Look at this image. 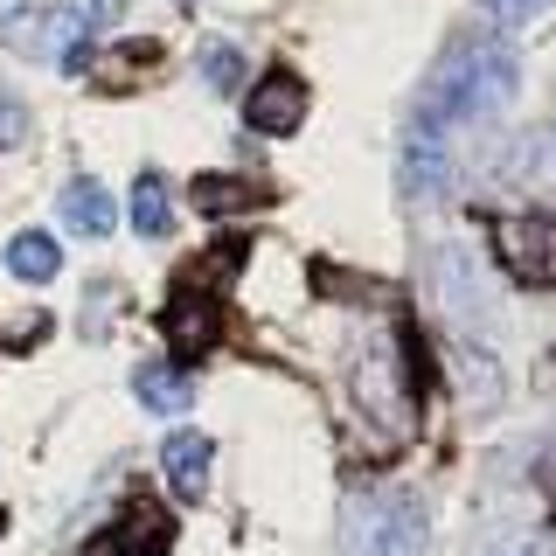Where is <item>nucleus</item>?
<instances>
[{
	"label": "nucleus",
	"mask_w": 556,
	"mask_h": 556,
	"mask_svg": "<svg viewBox=\"0 0 556 556\" xmlns=\"http://www.w3.org/2000/svg\"><path fill=\"white\" fill-rule=\"evenodd\" d=\"M521 91V63L515 49L501 42V35H459V42L439 56V70H431L425 84V104L417 112H431L445 126V118H459V126H494L501 112L515 104Z\"/></svg>",
	"instance_id": "obj_1"
},
{
	"label": "nucleus",
	"mask_w": 556,
	"mask_h": 556,
	"mask_svg": "<svg viewBox=\"0 0 556 556\" xmlns=\"http://www.w3.org/2000/svg\"><path fill=\"white\" fill-rule=\"evenodd\" d=\"M355 404L369 410V425H382L390 439H404V431L417 425V390H410V355H404V341L376 334V341L355 355Z\"/></svg>",
	"instance_id": "obj_2"
},
{
	"label": "nucleus",
	"mask_w": 556,
	"mask_h": 556,
	"mask_svg": "<svg viewBox=\"0 0 556 556\" xmlns=\"http://www.w3.org/2000/svg\"><path fill=\"white\" fill-rule=\"evenodd\" d=\"M431 535L417 494H369L348 515V556H417Z\"/></svg>",
	"instance_id": "obj_3"
},
{
	"label": "nucleus",
	"mask_w": 556,
	"mask_h": 556,
	"mask_svg": "<svg viewBox=\"0 0 556 556\" xmlns=\"http://www.w3.org/2000/svg\"><path fill=\"white\" fill-rule=\"evenodd\" d=\"M0 35L22 56H56L63 70H91V14L77 8H14Z\"/></svg>",
	"instance_id": "obj_4"
},
{
	"label": "nucleus",
	"mask_w": 556,
	"mask_h": 556,
	"mask_svg": "<svg viewBox=\"0 0 556 556\" xmlns=\"http://www.w3.org/2000/svg\"><path fill=\"white\" fill-rule=\"evenodd\" d=\"M494 257L515 286H556V208H521L494 223Z\"/></svg>",
	"instance_id": "obj_5"
},
{
	"label": "nucleus",
	"mask_w": 556,
	"mask_h": 556,
	"mask_svg": "<svg viewBox=\"0 0 556 556\" xmlns=\"http://www.w3.org/2000/svg\"><path fill=\"white\" fill-rule=\"evenodd\" d=\"M396 174H404V195L410 202H431L452 188V147H445V126L431 112H410L404 126V147H396Z\"/></svg>",
	"instance_id": "obj_6"
},
{
	"label": "nucleus",
	"mask_w": 556,
	"mask_h": 556,
	"mask_svg": "<svg viewBox=\"0 0 556 556\" xmlns=\"http://www.w3.org/2000/svg\"><path fill=\"white\" fill-rule=\"evenodd\" d=\"M161 334H167V348H174L181 362L208 355V348L223 341V306H216V292H202L195 278H188V286L161 306Z\"/></svg>",
	"instance_id": "obj_7"
},
{
	"label": "nucleus",
	"mask_w": 556,
	"mask_h": 556,
	"mask_svg": "<svg viewBox=\"0 0 556 556\" xmlns=\"http://www.w3.org/2000/svg\"><path fill=\"white\" fill-rule=\"evenodd\" d=\"M439 306H445V320L466 334V348H480V320H486V278L480 265L466 251H439Z\"/></svg>",
	"instance_id": "obj_8"
},
{
	"label": "nucleus",
	"mask_w": 556,
	"mask_h": 556,
	"mask_svg": "<svg viewBox=\"0 0 556 556\" xmlns=\"http://www.w3.org/2000/svg\"><path fill=\"white\" fill-rule=\"evenodd\" d=\"M300 118H306V84L292 77V70H271V77H257V91L243 98V126L251 132H300Z\"/></svg>",
	"instance_id": "obj_9"
},
{
	"label": "nucleus",
	"mask_w": 556,
	"mask_h": 556,
	"mask_svg": "<svg viewBox=\"0 0 556 556\" xmlns=\"http://www.w3.org/2000/svg\"><path fill=\"white\" fill-rule=\"evenodd\" d=\"M501 181H508V188H535V195H556V118L508 139V153H501Z\"/></svg>",
	"instance_id": "obj_10"
},
{
	"label": "nucleus",
	"mask_w": 556,
	"mask_h": 556,
	"mask_svg": "<svg viewBox=\"0 0 556 556\" xmlns=\"http://www.w3.org/2000/svg\"><path fill=\"white\" fill-rule=\"evenodd\" d=\"M208 459H216V445H208L202 431H174V439L161 445L167 486H174L181 501H202V486H208Z\"/></svg>",
	"instance_id": "obj_11"
},
{
	"label": "nucleus",
	"mask_w": 556,
	"mask_h": 556,
	"mask_svg": "<svg viewBox=\"0 0 556 556\" xmlns=\"http://www.w3.org/2000/svg\"><path fill=\"white\" fill-rule=\"evenodd\" d=\"M132 396L147 410H161V417H181L195 404V382H188V369H174V362H147V369L132 376Z\"/></svg>",
	"instance_id": "obj_12"
},
{
	"label": "nucleus",
	"mask_w": 556,
	"mask_h": 556,
	"mask_svg": "<svg viewBox=\"0 0 556 556\" xmlns=\"http://www.w3.org/2000/svg\"><path fill=\"white\" fill-rule=\"evenodd\" d=\"M271 188L265 181H243V174H202L195 181V208L202 216H243V208H265Z\"/></svg>",
	"instance_id": "obj_13"
},
{
	"label": "nucleus",
	"mask_w": 556,
	"mask_h": 556,
	"mask_svg": "<svg viewBox=\"0 0 556 556\" xmlns=\"http://www.w3.org/2000/svg\"><path fill=\"white\" fill-rule=\"evenodd\" d=\"M112 543H118V556H161L174 543V521L153 508V501H139V508H126V521L112 529Z\"/></svg>",
	"instance_id": "obj_14"
},
{
	"label": "nucleus",
	"mask_w": 556,
	"mask_h": 556,
	"mask_svg": "<svg viewBox=\"0 0 556 556\" xmlns=\"http://www.w3.org/2000/svg\"><path fill=\"white\" fill-rule=\"evenodd\" d=\"M63 223H70L77 237H112L118 208H112V195H104L98 181H70V188H63Z\"/></svg>",
	"instance_id": "obj_15"
},
{
	"label": "nucleus",
	"mask_w": 556,
	"mask_h": 556,
	"mask_svg": "<svg viewBox=\"0 0 556 556\" xmlns=\"http://www.w3.org/2000/svg\"><path fill=\"white\" fill-rule=\"evenodd\" d=\"M63 265V251H56V237H42V230H22L8 243V271L22 278V286H49Z\"/></svg>",
	"instance_id": "obj_16"
},
{
	"label": "nucleus",
	"mask_w": 556,
	"mask_h": 556,
	"mask_svg": "<svg viewBox=\"0 0 556 556\" xmlns=\"http://www.w3.org/2000/svg\"><path fill=\"white\" fill-rule=\"evenodd\" d=\"M132 230L139 237H167L174 230V202H167L161 174H139V181H132Z\"/></svg>",
	"instance_id": "obj_17"
},
{
	"label": "nucleus",
	"mask_w": 556,
	"mask_h": 556,
	"mask_svg": "<svg viewBox=\"0 0 556 556\" xmlns=\"http://www.w3.org/2000/svg\"><path fill=\"white\" fill-rule=\"evenodd\" d=\"M202 84L208 91H237L243 84V49L237 42H202Z\"/></svg>",
	"instance_id": "obj_18"
},
{
	"label": "nucleus",
	"mask_w": 556,
	"mask_h": 556,
	"mask_svg": "<svg viewBox=\"0 0 556 556\" xmlns=\"http://www.w3.org/2000/svg\"><path fill=\"white\" fill-rule=\"evenodd\" d=\"M153 56H161L153 42H126V49H112V56H98L91 77H98V84H132V77H139V63H153Z\"/></svg>",
	"instance_id": "obj_19"
},
{
	"label": "nucleus",
	"mask_w": 556,
	"mask_h": 556,
	"mask_svg": "<svg viewBox=\"0 0 556 556\" xmlns=\"http://www.w3.org/2000/svg\"><path fill=\"white\" fill-rule=\"evenodd\" d=\"M35 341H49V313H28L8 327V355H35Z\"/></svg>",
	"instance_id": "obj_20"
},
{
	"label": "nucleus",
	"mask_w": 556,
	"mask_h": 556,
	"mask_svg": "<svg viewBox=\"0 0 556 556\" xmlns=\"http://www.w3.org/2000/svg\"><path fill=\"white\" fill-rule=\"evenodd\" d=\"M22 139H28V104L0 91V147H22Z\"/></svg>",
	"instance_id": "obj_21"
},
{
	"label": "nucleus",
	"mask_w": 556,
	"mask_h": 556,
	"mask_svg": "<svg viewBox=\"0 0 556 556\" xmlns=\"http://www.w3.org/2000/svg\"><path fill=\"white\" fill-rule=\"evenodd\" d=\"M486 8H494V22H535L549 0H486Z\"/></svg>",
	"instance_id": "obj_22"
},
{
	"label": "nucleus",
	"mask_w": 556,
	"mask_h": 556,
	"mask_svg": "<svg viewBox=\"0 0 556 556\" xmlns=\"http://www.w3.org/2000/svg\"><path fill=\"white\" fill-rule=\"evenodd\" d=\"M494 556H543V543H501Z\"/></svg>",
	"instance_id": "obj_23"
},
{
	"label": "nucleus",
	"mask_w": 556,
	"mask_h": 556,
	"mask_svg": "<svg viewBox=\"0 0 556 556\" xmlns=\"http://www.w3.org/2000/svg\"><path fill=\"white\" fill-rule=\"evenodd\" d=\"M0 529H8V508H0Z\"/></svg>",
	"instance_id": "obj_24"
}]
</instances>
